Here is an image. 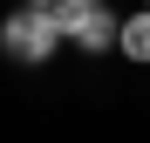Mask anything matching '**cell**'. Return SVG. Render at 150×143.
Listing matches in <instances>:
<instances>
[{"label":"cell","mask_w":150,"mask_h":143,"mask_svg":"<svg viewBox=\"0 0 150 143\" xmlns=\"http://www.w3.org/2000/svg\"><path fill=\"white\" fill-rule=\"evenodd\" d=\"M62 7H48V0H28L21 14H7V27H0V48H7L14 61H48L62 41Z\"/></svg>","instance_id":"6da1fadb"},{"label":"cell","mask_w":150,"mask_h":143,"mask_svg":"<svg viewBox=\"0 0 150 143\" xmlns=\"http://www.w3.org/2000/svg\"><path fill=\"white\" fill-rule=\"evenodd\" d=\"M123 55H130V61H150V14L123 20Z\"/></svg>","instance_id":"3957f363"},{"label":"cell","mask_w":150,"mask_h":143,"mask_svg":"<svg viewBox=\"0 0 150 143\" xmlns=\"http://www.w3.org/2000/svg\"><path fill=\"white\" fill-rule=\"evenodd\" d=\"M62 27L82 41V48H123V20L96 0V7H75V0H62Z\"/></svg>","instance_id":"7a4b0ae2"},{"label":"cell","mask_w":150,"mask_h":143,"mask_svg":"<svg viewBox=\"0 0 150 143\" xmlns=\"http://www.w3.org/2000/svg\"><path fill=\"white\" fill-rule=\"evenodd\" d=\"M75 7H96V0H75Z\"/></svg>","instance_id":"277c9868"}]
</instances>
